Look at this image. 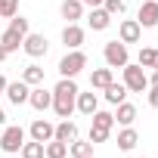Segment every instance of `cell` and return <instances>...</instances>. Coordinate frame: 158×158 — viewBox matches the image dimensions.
<instances>
[{
  "instance_id": "obj_1",
  "label": "cell",
  "mask_w": 158,
  "mask_h": 158,
  "mask_svg": "<svg viewBox=\"0 0 158 158\" xmlns=\"http://www.w3.org/2000/svg\"><path fill=\"white\" fill-rule=\"evenodd\" d=\"M74 102H77V84H74V77H62V81L56 84V90H53V109H56V115L59 118H71Z\"/></svg>"
},
{
  "instance_id": "obj_2",
  "label": "cell",
  "mask_w": 158,
  "mask_h": 158,
  "mask_svg": "<svg viewBox=\"0 0 158 158\" xmlns=\"http://www.w3.org/2000/svg\"><path fill=\"white\" fill-rule=\"evenodd\" d=\"M25 34H28V19H22V16L16 13V16H13V22H10V28L3 31V37H0V44H3V50H6V53H16V50L22 47Z\"/></svg>"
},
{
  "instance_id": "obj_3",
  "label": "cell",
  "mask_w": 158,
  "mask_h": 158,
  "mask_svg": "<svg viewBox=\"0 0 158 158\" xmlns=\"http://www.w3.org/2000/svg\"><path fill=\"white\" fill-rule=\"evenodd\" d=\"M93 118V127H90V143L96 146V143H106L109 139V133H112V127H115V115L112 112H93L90 115Z\"/></svg>"
},
{
  "instance_id": "obj_4",
  "label": "cell",
  "mask_w": 158,
  "mask_h": 158,
  "mask_svg": "<svg viewBox=\"0 0 158 158\" xmlns=\"http://www.w3.org/2000/svg\"><path fill=\"white\" fill-rule=\"evenodd\" d=\"M121 71H124V87H127L130 93H143V90L149 87V77H146L143 65H130V62H127Z\"/></svg>"
},
{
  "instance_id": "obj_5",
  "label": "cell",
  "mask_w": 158,
  "mask_h": 158,
  "mask_svg": "<svg viewBox=\"0 0 158 158\" xmlns=\"http://www.w3.org/2000/svg\"><path fill=\"white\" fill-rule=\"evenodd\" d=\"M84 65H87V56H84L81 50H71V53L62 56V62H59V74H62V77H74V74H81Z\"/></svg>"
},
{
  "instance_id": "obj_6",
  "label": "cell",
  "mask_w": 158,
  "mask_h": 158,
  "mask_svg": "<svg viewBox=\"0 0 158 158\" xmlns=\"http://www.w3.org/2000/svg\"><path fill=\"white\" fill-rule=\"evenodd\" d=\"M22 146H25V130H22L19 124H16V127H6L3 136H0V149L10 152V155H16Z\"/></svg>"
},
{
  "instance_id": "obj_7",
  "label": "cell",
  "mask_w": 158,
  "mask_h": 158,
  "mask_svg": "<svg viewBox=\"0 0 158 158\" xmlns=\"http://www.w3.org/2000/svg\"><path fill=\"white\" fill-rule=\"evenodd\" d=\"M106 62H109V68H124L127 65V44L109 40L106 44Z\"/></svg>"
},
{
  "instance_id": "obj_8",
  "label": "cell",
  "mask_w": 158,
  "mask_h": 158,
  "mask_svg": "<svg viewBox=\"0 0 158 158\" xmlns=\"http://www.w3.org/2000/svg\"><path fill=\"white\" fill-rule=\"evenodd\" d=\"M22 50H25L31 59H40V56H47V37H44V34H25Z\"/></svg>"
},
{
  "instance_id": "obj_9",
  "label": "cell",
  "mask_w": 158,
  "mask_h": 158,
  "mask_svg": "<svg viewBox=\"0 0 158 158\" xmlns=\"http://www.w3.org/2000/svg\"><path fill=\"white\" fill-rule=\"evenodd\" d=\"M62 44L68 47V50H77L84 44V28L77 25V22H68L65 28H62Z\"/></svg>"
},
{
  "instance_id": "obj_10",
  "label": "cell",
  "mask_w": 158,
  "mask_h": 158,
  "mask_svg": "<svg viewBox=\"0 0 158 158\" xmlns=\"http://www.w3.org/2000/svg\"><path fill=\"white\" fill-rule=\"evenodd\" d=\"M139 28H155L158 25V0H146L139 6Z\"/></svg>"
},
{
  "instance_id": "obj_11",
  "label": "cell",
  "mask_w": 158,
  "mask_h": 158,
  "mask_svg": "<svg viewBox=\"0 0 158 158\" xmlns=\"http://www.w3.org/2000/svg\"><path fill=\"white\" fill-rule=\"evenodd\" d=\"M3 93H6V99H10L13 106H22V102H28V93H31V90H28L25 81H13V84H6Z\"/></svg>"
},
{
  "instance_id": "obj_12",
  "label": "cell",
  "mask_w": 158,
  "mask_h": 158,
  "mask_svg": "<svg viewBox=\"0 0 158 158\" xmlns=\"http://www.w3.org/2000/svg\"><path fill=\"white\" fill-rule=\"evenodd\" d=\"M53 133H56V127H53L50 121H44V118H37V121L31 124V139H37V143H50Z\"/></svg>"
},
{
  "instance_id": "obj_13",
  "label": "cell",
  "mask_w": 158,
  "mask_h": 158,
  "mask_svg": "<svg viewBox=\"0 0 158 158\" xmlns=\"http://www.w3.org/2000/svg\"><path fill=\"white\" fill-rule=\"evenodd\" d=\"M139 31H143V28H139L136 19H124V22H121V44H136V40H139Z\"/></svg>"
},
{
  "instance_id": "obj_14",
  "label": "cell",
  "mask_w": 158,
  "mask_h": 158,
  "mask_svg": "<svg viewBox=\"0 0 158 158\" xmlns=\"http://www.w3.org/2000/svg\"><path fill=\"white\" fill-rule=\"evenodd\" d=\"M28 102H31L37 112H47V109L53 106V93H47L44 87H37V90H31V93H28Z\"/></svg>"
},
{
  "instance_id": "obj_15",
  "label": "cell",
  "mask_w": 158,
  "mask_h": 158,
  "mask_svg": "<svg viewBox=\"0 0 158 158\" xmlns=\"http://www.w3.org/2000/svg\"><path fill=\"white\" fill-rule=\"evenodd\" d=\"M74 109H77V112H84V115H93V112L99 109L96 93H81V90H77V102H74Z\"/></svg>"
},
{
  "instance_id": "obj_16",
  "label": "cell",
  "mask_w": 158,
  "mask_h": 158,
  "mask_svg": "<svg viewBox=\"0 0 158 158\" xmlns=\"http://www.w3.org/2000/svg\"><path fill=\"white\" fill-rule=\"evenodd\" d=\"M87 22H90V28H93V31H106V28L112 25V16H109L106 10H99V6H93V13L87 16Z\"/></svg>"
},
{
  "instance_id": "obj_17",
  "label": "cell",
  "mask_w": 158,
  "mask_h": 158,
  "mask_svg": "<svg viewBox=\"0 0 158 158\" xmlns=\"http://www.w3.org/2000/svg\"><path fill=\"white\" fill-rule=\"evenodd\" d=\"M62 16L68 22H77L84 16V3H81V0H62Z\"/></svg>"
},
{
  "instance_id": "obj_18",
  "label": "cell",
  "mask_w": 158,
  "mask_h": 158,
  "mask_svg": "<svg viewBox=\"0 0 158 158\" xmlns=\"http://www.w3.org/2000/svg\"><path fill=\"white\" fill-rule=\"evenodd\" d=\"M74 136H77V124L68 121V118H65V121L56 127V133H53V139H62V143H71Z\"/></svg>"
},
{
  "instance_id": "obj_19",
  "label": "cell",
  "mask_w": 158,
  "mask_h": 158,
  "mask_svg": "<svg viewBox=\"0 0 158 158\" xmlns=\"http://www.w3.org/2000/svg\"><path fill=\"white\" fill-rule=\"evenodd\" d=\"M90 152H93V143H90V139L84 143V139H77V136H74V139L68 143V155H71V158H87Z\"/></svg>"
},
{
  "instance_id": "obj_20",
  "label": "cell",
  "mask_w": 158,
  "mask_h": 158,
  "mask_svg": "<svg viewBox=\"0 0 158 158\" xmlns=\"http://www.w3.org/2000/svg\"><path fill=\"white\" fill-rule=\"evenodd\" d=\"M115 121L124 124V127H130V124L136 121V109H133L130 102H118V115H115Z\"/></svg>"
},
{
  "instance_id": "obj_21",
  "label": "cell",
  "mask_w": 158,
  "mask_h": 158,
  "mask_svg": "<svg viewBox=\"0 0 158 158\" xmlns=\"http://www.w3.org/2000/svg\"><path fill=\"white\" fill-rule=\"evenodd\" d=\"M124 96H127V87L124 84H109L106 87V102H112V106H118V102H124Z\"/></svg>"
},
{
  "instance_id": "obj_22",
  "label": "cell",
  "mask_w": 158,
  "mask_h": 158,
  "mask_svg": "<svg viewBox=\"0 0 158 158\" xmlns=\"http://www.w3.org/2000/svg\"><path fill=\"white\" fill-rule=\"evenodd\" d=\"M136 143H139V136H136V130H133V127H124V130L118 133V149L130 152V149H133Z\"/></svg>"
},
{
  "instance_id": "obj_23",
  "label": "cell",
  "mask_w": 158,
  "mask_h": 158,
  "mask_svg": "<svg viewBox=\"0 0 158 158\" xmlns=\"http://www.w3.org/2000/svg\"><path fill=\"white\" fill-rule=\"evenodd\" d=\"M44 155H47V158H65V155H68V143H62V139H50V143L44 146Z\"/></svg>"
},
{
  "instance_id": "obj_24",
  "label": "cell",
  "mask_w": 158,
  "mask_h": 158,
  "mask_svg": "<svg viewBox=\"0 0 158 158\" xmlns=\"http://www.w3.org/2000/svg\"><path fill=\"white\" fill-rule=\"evenodd\" d=\"M112 84V68H96L93 74H90V87H99V90H106Z\"/></svg>"
},
{
  "instance_id": "obj_25",
  "label": "cell",
  "mask_w": 158,
  "mask_h": 158,
  "mask_svg": "<svg viewBox=\"0 0 158 158\" xmlns=\"http://www.w3.org/2000/svg\"><path fill=\"white\" fill-rule=\"evenodd\" d=\"M22 81H25L28 87H31V84H34V87L44 84V68H40V65H28V68L22 71Z\"/></svg>"
},
{
  "instance_id": "obj_26",
  "label": "cell",
  "mask_w": 158,
  "mask_h": 158,
  "mask_svg": "<svg viewBox=\"0 0 158 158\" xmlns=\"http://www.w3.org/2000/svg\"><path fill=\"white\" fill-rule=\"evenodd\" d=\"M19 152H22V158H44V143L31 139V143H25Z\"/></svg>"
},
{
  "instance_id": "obj_27",
  "label": "cell",
  "mask_w": 158,
  "mask_h": 158,
  "mask_svg": "<svg viewBox=\"0 0 158 158\" xmlns=\"http://www.w3.org/2000/svg\"><path fill=\"white\" fill-rule=\"evenodd\" d=\"M16 13H19V0H0V19H3V16L13 19Z\"/></svg>"
},
{
  "instance_id": "obj_28",
  "label": "cell",
  "mask_w": 158,
  "mask_h": 158,
  "mask_svg": "<svg viewBox=\"0 0 158 158\" xmlns=\"http://www.w3.org/2000/svg\"><path fill=\"white\" fill-rule=\"evenodd\" d=\"M102 3H106L102 10H106L109 16H121V13L127 10V3H124V0H102Z\"/></svg>"
},
{
  "instance_id": "obj_29",
  "label": "cell",
  "mask_w": 158,
  "mask_h": 158,
  "mask_svg": "<svg viewBox=\"0 0 158 158\" xmlns=\"http://www.w3.org/2000/svg\"><path fill=\"white\" fill-rule=\"evenodd\" d=\"M136 65H143V68H155V50L143 47V50H139V62H136Z\"/></svg>"
},
{
  "instance_id": "obj_30",
  "label": "cell",
  "mask_w": 158,
  "mask_h": 158,
  "mask_svg": "<svg viewBox=\"0 0 158 158\" xmlns=\"http://www.w3.org/2000/svg\"><path fill=\"white\" fill-rule=\"evenodd\" d=\"M149 106H152V109H158V87H152V90H149Z\"/></svg>"
},
{
  "instance_id": "obj_31",
  "label": "cell",
  "mask_w": 158,
  "mask_h": 158,
  "mask_svg": "<svg viewBox=\"0 0 158 158\" xmlns=\"http://www.w3.org/2000/svg\"><path fill=\"white\" fill-rule=\"evenodd\" d=\"M149 84H152V87H158V68L152 71V81H149Z\"/></svg>"
},
{
  "instance_id": "obj_32",
  "label": "cell",
  "mask_w": 158,
  "mask_h": 158,
  "mask_svg": "<svg viewBox=\"0 0 158 158\" xmlns=\"http://www.w3.org/2000/svg\"><path fill=\"white\" fill-rule=\"evenodd\" d=\"M81 3H87V6H99L102 0H81Z\"/></svg>"
},
{
  "instance_id": "obj_33",
  "label": "cell",
  "mask_w": 158,
  "mask_h": 158,
  "mask_svg": "<svg viewBox=\"0 0 158 158\" xmlns=\"http://www.w3.org/2000/svg\"><path fill=\"white\" fill-rule=\"evenodd\" d=\"M3 90H6V77L0 74V93H3Z\"/></svg>"
},
{
  "instance_id": "obj_34",
  "label": "cell",
  "mask_w": 158,
  "mask_h": 158,
  "mask_svg": "<svg viewBox=\"0 0 158 158\" xmlns=\"http://www.w3.org/2000/svg\"><path fill=\"white\" fill-rule=\"evenodd\" d=\"M6 56H10V53H6V50H3V44H0V62H3V59H6Z\"/></svg>"
},
{
  "instance_id": "obj_35",
  "label": "cell",
  "mask_w": 158,
  "mask_h": 158,
  "mask_svg": "<svg viewBox=\"0 0 158 158\" xmlns=\"http://www.w3.org/2000/svg\"><path fill=\"white\" fill-rule=\"evenodd\" d=\"M6 121V115H3V106H0V124H3Z\"/></svg>"
},
{
  "instance_id": "obj_36",
  "label": "cell",
  "mask_w": 158,
  "mask_h": 158,
  "mask_svg": "<svg viewBox=\"0 0 158 158\" xmlns=\"http://www.w3.org/2000/svg\"><path fill=\"white\" fill-rule=\"evenodd\" d=\"M155 68H158V50H155Z\"/></svg>"
},
{
  "instance_id": "obj_37",
  "label": "cell",
  "mask_w": 158,
  "mask_h": 158,
  "mask_svg": "<svg viewBox=\"0 0 158 158\" xmlns=\"http://www.w3.org/2000/svg\"><path fill=\"white\" fill-rule=\"evenodd\" d=\"M87 158H90V155H87Z\"/></svg>"
}]
</instances>
